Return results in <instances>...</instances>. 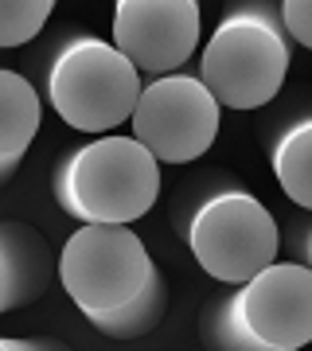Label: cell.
I'll return each instance as SVG.
<instances>
[{
    "instance_id": "cell-1",
    "label": "cell",
    "mask_w": 312,
    "mask_h": 351,
    "mask_svg": "<svg viewBox=\"0 0 312 351\" xmlns=\"http://www.w3.org/2000/svg\"><path fill=\"white\" fill-rule=\"evenodd\" d=\"M78 313L110 339H141L168 313V281L133 223H82L55 258Z\"/></svg>"
},
{
    "instance_id": "cell-2",
    "label": "cell",
    "mask_w": 312,
    "mask_h": 351,
    "mask_svg": "<svg viewBox=\"0 0 312 351\" xmlns=\"http://www.w3.org/2000/svg\"><path fill=\"white\" fill-rule=\"evenodd\" d=\"M172 226L203 274L223 285L246 281L281 254V226L269 207L223 168L180 184Z\"/></svg>"
},
{
    "instance_id": "cell-3",
    "label": "cell",
    "mask_w": 312,
    "mask_h": 351,
    "mask_svg": "<svg viewBox=\"0 0 312 351\" xmlns=\"http://www.w3.org/2000/svg\"><path fill=\"white\" fill-rule=\"evenodd\" d=\"M293 51L281 0H226L195 71L223 110H262L281 98Z\"/></svg>"
},
{
    "instance_id": "cell-4",
    "label": "cell",
    "mask_w": 312,
    "mask_h": 351,
    "mask_svg": "<svg viewBox=\"0 0 312 351\" xmlns=\"http://www.w3.org/2000/svg\"><path fill=\"white\" fill-rule=\"evenodd\" d=\"M43 98L78 133H110L125 125L141 94V71L110 39L82 24H62L39 55Z\"/></svg>"
},
{
    "instance_id": "cell-5",
    "label": "cell",
    "mask_w": 312,
    "mask_h": 351,
    "mask_svg": "<svg viewBox=\"0 0 312 351\" xmlns=\"http://www.w3.org/2000/svg\"><path fill=\"white\" fill-rule=\"evenodd\" d=\"M312 339V265L269 262L200 313V343L211 351H300Z\"/></svg>"
},
{
    "instance_id": "cell-6",
    "label": "cell",
    "mask_w": 312,
    "mask_h": 351,
    "mask_svg": "<svg viewBox=\"0 0 312 351\" xmlns=\"http://www.w3.org/2000/svg\"><path fill=\"white\" fill-rule=\"evenodd\" d=\"M160 160L137 137L98 133L62 152L51 195L78 223H137L160 199Z\"/></svg>"
},
{
    "instance_id": "cell-7",
    "label": "cell",
    "mask_w": 312,
    "mask_h": 351,
    "mask_svg": "<svg viewBox=\"0 0 312 351\" xmlns=\"http://www.w3.org/2000/svg\"><path fill=\"white\" fill-rule=\"evenodd\" d=\"M129 125L160 164H195L219 137L223 106L203 86L200 71L180 66L141 86Z\"/></svg>"
},
{
    "instance_id": "cell-8",
    "label": "cell",
    "mask_w": 312,
    "mask_h": 351,
    "mask_svg": "<svg viewBox=\"0 0 312 351\" xmlns=\"http://www.w3.org/2000/svg\"><path fill=\"white\" fill-rule=\"evenodd\" d=\"M200 32V0H113V47L149 78L191 63Z\"/></svg>"
},
{
    "instance_id": "cell-9",
    "label": "cell",
    "mask_w": 312,
    "mask_h": 351,
    "mask_svg": "<svg viewBox=\"0 0 312 351\" xmlns=\"http://www.w3.org/2000/svg\"><path fill=\"white\" fill-rule=\"evenodd\" d=\"M262 145L269 152V168H274L277 184L300 211L312 207V110L309 94L300 90L281 110H274L262 121Z\"/></svg>"
},
{
    "instance_id": "cell-10",
    "label": "cell",
    "mask_w": 312,
    "mask_h": 351,
    "mask_svg": "<svg viewBox=\"0 0 312 351\" xmlns=\"http://www.w3.org/2000/svg\"><path fill=\"white\" fill-rule=\"evenodd\" d=\"M55 281V254L36 226L0 219V316L39 301Z\"/></svg>"
},
{
    "instance_id": "cell-11",
    "label": "cell",
    "mask_w": 312,
    "mask_h": 351,
    "mask_svg": "<svg viewBox=\"0 0 312 351\" xmlns=\"http://www.w3.org/2000/svg\"><path fill=\"white\" fill-rule=\"evenodd\" d=\"M39 121H43V101L32 78L0 66V188L12 180L20 160L27 156Z\"/></svg>"
},
{
    "instance_id": "cell-12",
    "label": "cell",
    "mask_w": 312,
    "mask_h": 351,
    "mask_svg": "<svg viewBox=\"0 0 312 351\" xmlns=\"http://www.w3.org/2000/svg\"><path fill=\"white\" fill-rule=\"evenodd\" d=\"M59 0H0V47H24L47 27Z\"/></svg>"
},
{
    "instance_id": "cell-13",
    "label": "cell",
    "mask_w": 312,
    "mask_h": 351,
    "mask_svg": "<svg viewBox=\"0 0 312 351\" xmlns=\"http://www.w3.org/2000/svg\"><path fill=\"white\" fill-rule=\"evenodd\" d=\"M281 20L297 47H312V0H281Z\"/></svg>"
},
{
    "instance_id": "cell-14",
    "label": "cell",
    "mask_w": 312,
    "mask_h": 351,
    "mask_svg": "<svg viewBox=\"0 0 312 351\" xmlns=\"http://www.w3.org/2000/svg\"><path fill=\"white\" fill-rule=\"evenodd\" d=\"M309 230H312L309 211H300L297 219H293V226H289V230H281V250H293V258H289V262L312 265V239H309Z\"/></svg>"
},
{
    "instance_id": "cell-15",
    "label": "cell",
    "mask_w": 312,
    "mask_h": 351,
    "mask_svg": "<svg viewBox=\"0 0 312 351\" xmlns=\"http://www.w3.org/2000/svg\"><path fill=\"white\" fill-rule=\"evenodd\" d=\"M59 348L55 339H12V336H0V351H51Z\"/></svg>"
}]
</instances>
